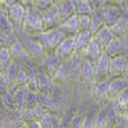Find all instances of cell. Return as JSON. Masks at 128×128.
Here are the masks:
<instances>
[{
  "mask_svg": "<svg viewBox=\"0 0 128 128\" xmlns=\"http://www.w3.org/2000/svg\"><path fill=\"white\" fill-rule=\"evenodd\" d=\"M102 50L101 48L98 45V42H96L94 38L90 40V42L86 45V48H84L81 52V55L83 59H86V60H90L91 63H95L96 60H98L100 58V55L102 54Z\"/></svg>",
  "mask_w": 128,
  "mask_h": 128,
  "instance_id": "9a60e30c",
  "label": "cell"
},
{
  "mask_svg": "<svg viewBox=\"0 0 128 128\" xmlns=\"http://www.w3.org/2000/svg\"><path fill=\"white\" fill-rule=\"evenodd\" d=\"M27 83H28L27 70H26L23 64H19V69H18L17 78H16V84H17L18 87H24V86H27Z\"/></svg>",
  "mask_w": 128,
  "mask_h": 128,
  "instance_id": "d6a6232c",
  "label": "cell"
},
{
  "mask_svg": "<svg viewBox=\"0 0 128 128\" xmlns=\"http://www.w3.org/2000/svg\"><path fill=\"white\" fill-rule=\"evenodd\" d=\"M106 3H108V2H101V4L99 5V8L95 9L94 13L91 14V23H90L88 31L91 32L92 36H94L100 28H102V27L105 26L104 16H105V6H106Z\"/></svg>",
  "mask_w": 128,
  "mask_h": 128,
  "instance_id": "30bf717a",
  "label": "cell"
},
{
  "mask_svg": "<svg viewBox=\"0 0 128 128\" xmlns=\"http://www.w3.org/2000/svg\"><path fill=\"white\" fill-rule=\"evenodd\" d=\"M126 87H128V80L123 76L109 80V98L114 99Z\"/></svg>",
  "mask_w": 128,
  "mask_h": 128,
  "instance_id": "d6986e66",
  "label": "cell"
},
{
  "mask_svg": "<svg viewBox=\"0 0 128 128\" xmlns=\"http://www.w3.org/2000/svg\"><path fill=\"white\" fill-rule=\"evenodd\" d=\"M92 38V35L90 31H80L74 36V54H81L82 50L86 48V45Z\"/></svg>",
  "mask_w": 128,
  "mask_h": 128,
  "instance_id": "44dd1931",
  "label": "cell"
},
{
  "mask_svg": "<svg viewBox=\"0 0 128 128\" xmlns=\"http://www.w3.org/2000/svg\"><path fill=\"white\" fill-rule=\"evenodd\" d=\"M28 127L30 128H42V126H41V123L38 120H34V122L28 123Z\"/></svg>",
  "mask_w": 128,
  "mask_h": 128,
  "instance_id": "7bdbcfd3",
  "label": "cell"
},
{
  "mask_svg": "<svg viewBox=\"0 0 128 128\" xmlns=\"http://www.w3.org/2000/svg\"><path fill=\"white\" fill-rule=\"evenodd\" d=\"M94 74H95V67L94 63L90 60L82 59L81 62V76L84 81H92L94 82Z\"/></svg>",
  "mask_w": 128,
  "mask_h": 128,
  "instance_id": "4316f807",
  "label": "cell"
},
{
  "mask_svg": "<svg viewBox=\"0 0 128 128\" xmlns=\"http://www.w3.org/2000/svg\"><path fill=\"white\" fill-rule=\"evenodd\" d=\"M32 36L44 46L46 51H54L55 48L60 44V41L66 37V35L58 28V26L55 28L38 32V34H32Z\"/></svg>",
  "mask_w": 128,
  "mask_h": 128,
  "instance_id": "6da1fadb",
  "label": "cell"
},
{
  "mask_svg": "<svg viewBox=\"0 0 128 128\" xmlns=\"http://www.w3.org/2000/svg\"><path fill=\"white\" fill-rule=\"evenodd\" d=\"M68 128H69V127H68Z\"/></svg>",
  "mask_w": 128,
  "mask_h": 128,
  "instance_id": "f907efd6",
  "label": "cell"
},
{
  "mask_svg": "<svg viewBox=\"0 0 128 128\" xmlns=\"http://www.w3.org/2000/svg\"><path fill=\"white\" fill-rule=\"evenodd\" d=\"M58 28L63 32L66 36H76L80 28H78V17L77 14H73L72 17H69L68 19H66L64 22L58 24Z\"/></svg>",
  "mask_w": 128,
  "mask_h": 128,
  "instance_id": "e0dca14e",
  "label": "cell"
},
{
  "mask_svg": "<svg viewBox=\"0 0 128 128\" xmlns=\"http://www.w3.org/2000/svg\"><path fill=\"white\" fill-rule=\"evenodd\" d=\"M23 31L30 34H38L44 31V23L40 16V12L34 6L26 9V17L23 20Z\"/></svg>",
  "mask_w": 128,
  "mask_h": 128,
  "instance_id": "3957f363",
  "label": "cell"
},
{
  "mask_svg": "<svg viewBox=\"0 0 128 128\" xmlns=\"http://www.w3.org/2000/svg\"><path fill=\"white\" fill-rule=\"evenodd\" d=\"M55 118H56V114H55V113L46 112V113L38 119V122L41 123L42 128H51V126H52V123H54Z\"/></svg>",
  "mask_w": 128,
  "mask_h": 128,
  "instance_id": "e575fe53",
  "label": "cell"
},
{
  "mask_svg": "<svg viewBox=\"0 0 128 128\" xmlns=\"http://www.w3.org/2000/svg\"><path fill=\"white\" fill-rule=\"evenodd\" d=\"M128 62V56L127 55H118L110 58V64H109V78H115V77H120L124 74L126 70V66Z\"/></svg>",
  "mask_w": 128,
  "mask_h": 128,
  "instance_id": "8fae6325",
  "label": "cell"
},
{
  "mask_svg": "<svg viewBox=\"0 0 128 128\" xmlns=\"http://www.w3.org/2000/svg\"><path fill=\"white\" fill-rule=\"evenodd\" d=\"M122 14H123V9L120 8V4H113L108 2L105 6V16H104L105 24L112 27L122 17Z\"/></svg>",
  "mask_w": 128,
  "mask_h": 128,
  "instance_id": "5bb4252c",
  "label": "cell"
},
{
  "mask_svg": "<svg viewBox=\"0 0 128 128\" xmlns=\"http://www.w3.org/2000/svg\"><path fill=\"white\" fill-rule=\"evenodd\" d=\"M2 102L9 110H16V101H14V92L12 90H6L2 95Z\"/></svg>",
  "mask_w": 128,
  "mask_h": 128,
  "instance_id": "4dcf8cb0",
  "label": "cell"
},
{
  "mask_svg": "<svg viewBox=\"0 0 128 128\" xmlns=\"http://www.w3.org/2000/svg\"><path fill=\"white\" fill-rule=\"evenodd\" d=\"M32 110H34V115H35V118H36V120H38L40 118H41V116L42 115H44L48 110L44 108V106H41L40 104H37L36 106H35V108L34 109H32Z\"/></svg>",
  "mask_w": 128,
  "mask_h": 128,
  "instance_id": "b9f144b4",
  "label": "cell"
},
{
  "mask_svg": "<svg viewBox=\"0 0 128 128\" xmlns=\"http://www.w3.org/2000/svg\"><path fill=\"white\" fill-rule=\"evenodd\" d=\"M2 48H3V44H2V42H0V50H2Z\"/></svg>",
  "mask_w": 128,
  "mask_h": 128,
  "instance_id": "681fc988",
  "label": "cell"
},
{
  "mask_svg": "<svg viewBox=\"0 0 128 128\" xmlns=\"http://www.w3.org/2000/svg\"><path fill=\"white\" fill-rule=\"evenodd\" d=\"M9 51H10L12 60L17 62L18 64H26L28 62H32V56L26 50V48L23 46V44L20 42L19 38H17L13 44L9 46Z\"/></svg>",
  "mask_w": 128,
  "mask_h": 128,
  "instance_id": "8992f818",
  "label": "cell"
},
{
  "mask_svg": "<svg viewBox=\"0 0 128 128\" xmlns=\"http://www.w3.org/2000/svg\"><path fill=\"white\" fill-rule=\"evenodd\" d=\"M116 108L119 109V112L123 114L124 112L128 110V87H126L123 91H120L118 95L114 98Z\"/></svg>",
  "mask_w": 128,
  "mask_h": 128,
  "instance_id": "83f0119b",
  "label": "cell"
},
{
  "mask_svg": "<svg viewBox=\"0 0 128 128\" xmlns=\"http://www.w3.org/2000/svg\"><path fill=\"white\" fill-rule=\"evenodd\" d=\"M38 104L41 106L51 113H55L59 109V104L55 101L54 96L51 94H44V92H38Z\"/></svg>",
  "mask_w": 128,
  "mask_h": 128,
  "instance_id": "7402d4cb",
  "label": "cell"
},
{
  "mask_svg": "<svg viewBox=\"0 0 128 128\" xmlns=\"http://www.w3.org/2000/svg\"><path fill=\"white\" fill-rule=\"evenodd\" d=\"M98 110L99 109H95V106H92V108L83 115L82 128H94V120H95V116H96Z\"/></svg>",
  "mask_w": 128,
  "mask_h": 128,
  "instance_id": "836d02e7",
  "label": "cell"
},
{
  "mask_svg": "<svg viewBox=\"0 0 128 128\" xmlns=\"http://www.w3.org/2000/svg\"><path fill=\"white\" fill-rule=\"evenodd\" d=\"M78 17V28L80 31H88L91 23V16H77Z\"/></svg>",
  "mask_w": 128,
  "mask_h": 128,
  "instance_id": "74e56055",
  "label": "cell"
},
{
  "mask_svg": "<svg viewBox=\"0 0 128 128\" xmlns=\"http://www.w3.org/2000/svg\"><path fill=\"white\" fill-rule=\"evenodd\" d=\"M94 91L92 95L98 100H105L109 98V80H104L100 82H92Z\"/></svg>",
  "mask_w": 128,
  "mask_h": 128,
  "instance_id": "603a6c76",
  "label": "cell"
},
{
  "mask_svg": "<svg viewBox=\"0 0 128 128\" xmlns=\"http://www.w3.org/2000/svg\"><path fill=\"white\" fill-rule=\"evenodd\" d=\"M37 70V84H38V92L44 94H51L52 88H54V80L51 76L46 73L44 67L41 64H37L36 67Z\"/></svg>",
  "mask_w": 128,
  "mask_h": 128,
  "instance_id": "ba28073f",
  "label": "cell"
},
{
  "mask_svg": "<svg viewBox=\"0 0 128 128\" xmlns=\"http://www.w3.org/2000/svg\"><path fill=\"white\" fill-rule=\"evenodd\" d=\"M82 124H83V115L81 113L73 114L69 120V128H82Z\"/></svg>",
  "mask_w": 128,
  "mask_h": 128,
  "instance_id": "8d00e7d4",
  "label": "cell"
},
{
  "mask_svg": "<svg viewBox=\"0 0 128 128\" xmlns=\"http://www.w3.org/2000/svg\"><path fill=\"white\" fill-rule=\"evenodd\" d=\"M38 104V91H32L27 87L26 92V108L27 109H34Z\"/></svg>",
  "mask_w": 128,
  "mask_h": 128,
  "instance_id": "1f68e13d",
  "label": "cell"
},
{
  "mask_svg": "<svg viewBox=\"0 0 128 128\" xmlns=\"http://www.w3.org/2000/svg\"><path fill=\"white\" fill-rule=\"evenodd\" d=\"M20 120H22V123H26V124L36 120L35 115H34V110L27 109V108H24L23 110H20Z\"/></svg>",
  "mask_w": 128,
  "mask_h": 128,
  "instance_id": "d590c367",
  "label": "cell"
},
{
  "mask_svg": "<svg viewBox=\"0 0 128 128\" xmlns=\"http://www.w3.org/2000/svg\"><path fill=\"white\" fill-rule=\"evenodd\" d=\"M55 54L66 62L74 55V36H66L54 50Z\"/></svg>",
  "mask_w": 128,
  "mask_h": 128,
  "instance_id": "52a82bcc",
  "label": "cell"
},
{
  "mask_svg": "<svg viewBox=\"0 0 128 128\" xmlns=\"http://www.w3.org/2000/svg\"><path fill=\"white\" fill-rule=\"evenodd\" d=\"M122 122H123L124 124H127V127H128V110L122 114Z\"/></svg>",
  "mask_w": 128,
  "mask_h": 128,
  "instance_id": "ee69618b",
  "label": "cell"
},
{
  "mask_svg": "<svg viewBox=\"0 0 128 128\" xmlns=\"http://www.w3.org/2000/svg\"><path fill=\"white\" fill-rule=\"evenodd\" d=\"M123 77H126L128 80V62H127V66H126V70H124V74H123Z\"/></svg>",
  "mask_w": 128,
  "mask_h": 128,
  "instance_id": "7dc6e473",
  "label": "cell"
},
{
  "mask_svg": "<svg viewBox=\"0 0 128 128\" xmlns=\"http://www.w3.org/2000/svg\"><path fill=\"white\" fill-rule=\"evenodd\" d=\"M40 16H41V19H42V23H44V31H45V30L55 28V27L59 24L55 5H52L51 8H49V9H46V10H42V12H40Z\"/></svg>",
  "mask_w": 128,
  "mask_h": 128,
  "instance_id": "2e32d148",
  "label": "cell"
},
{
  "mask_svg": "<svg viewBox=\"0 0 128 128\" xmlns=\"http://www.w3.org/2000/svg\"><path fill=\"white\" fill-rule=\"evenodd\" d=\"M10 60H12V56H10L9 48L3 46L2 50H0V63H2L4 67H6V64L10 63Z\"/></svg>",
  "mask_w": 128,
  "mask_h": 128,
  "instance_id": "f35d334b",
  "label": "cell"
},
{
  "mask_svg": "<svg viewBox=\"0 0 128 128\" xmlns=\"http://www.w3.org/2000/svg\"><path fill=\"white\" fill-rule=\"evenodd\" d=\"M18 38L23 44L26 50L30 52V55L32 56V59H41L42 56L45 55L46 50L44 49V46H42L34 36H32V34L23 31L22 34L18 36Z\"/></svg>",
  "mask_w": 128,
  "mask_h": 128,
  "instance_id": "7a4b0ae2",
  "label": "cell"
},
{
  "mask_svg": "<svg viewBox=\"0 0 128 128\" xmlns=\"http://www.w3.org/2000/svg\"><path fill=\"white\" fill-rule=\"evenodd\" d=\"M27 74H28V83L27 87L32 91H38V84H37V70H36V66L32 64V62H28L26 64H23Z\"/></svg>",
  "mask_w": 128,
  "mask_h": 128,
  "instance_id": "d4e9b609",
  "label": "cell"
},
{
  "mask_svg": "<svg viewBox=\"0 0 128 128\" xmlns=\"http://www.w3.org/2000/svg\"><path fill=\"white\" fill-rule=\"evenodd\" d=\"M3 106V102H2V96H0V108Z\"/></svg>",
  "mask_w": 128,
  "mask_h": 128,
  "instance_id": "c3c4849f",
  "label": "cell"
},
{
  "mask_svg": "<svg viewBox=\"0 0 128 128\" xmlns=\"http://www.w3.org/2000/svg\"><path fill=\"white\" fill-rule=\"evenodd\" d=\"M6 14L16 30L17 36H19L23 32V20L26 17V8L20 2H17L16 4H13L10 8L6 9Z\"/></svg>",
  "mask_w": 128,
  "mask_h": 128,
  "instance_id": "277c9868",
  "label": "cell"
},
{
  "mask_svg": "<svg viewBox=\"0 0 128 128\" xmlns=\"http://www.w3.org/2000/svg\"><path fill=\"white\" fill-rule=\"evenodd\" d=\"M52 5H54V2H52V0H36L35 2V8L38 10V12L46 10V9L51 8Z\"/></svg>",
  "mask_w": 128,
  "mask_h": 128,
  "instance_id": "ab89813d",
  "label": "cell"
},
{
  "mask_svg": "<svg viewBox=\"0 0 128 128\" xmlns=\"http://www.w3.org/2000/svg\"><path fill=\"white\" fill-rule=\"evenodd\" d=\"M16 128H30V127H28V124H26V123H19V124L16 126Z\"/></svg>",
  "mask_w": 128,
  "mask_h": 128,
  "instance_id": "bcb514c9",
  "label": "cell"
},
{
  "mask_svg": "<svg viewBox=\"0 0 128 128\" xmlns=\"http://www.w3.org/2000/svg\"><path fill=\"white\" fill-rule=\"evenodd\" d=\"M70 74V68L69 66L67 64V62H63L62 66L56 69V72L54 73V76H52V80H54V82H64L67 81L68 77Z\"/></svg>",
  "mask_w": 128,
  "mask_h": 128,
  "instance_id": "f1b7e54d",
  "label": "cell"
},
{
  "mask_svg": "<svg viewBox=\"0 0 128 128\" xmlns=\"http://www.w3.org/2000/svg\"><path fill=\"white\" fill-rule=\"evenodd\" d=\"M74 8L77 16H91L94 13L90 0H74Z\"/></svg>",
  "mask_w": 128,
  "mask_h": 128,
  "instance_id": "484cf974",
  "label": "cell"
},
{
  "mask_svg": "<svg viewBox=\"0 0 128 128\" xmlns=\"http://www.w3.org/2000/svg\"><path fill=\"white\" fill-rule=\"evenodd\" d=\"M114 37H123L128 34V13L123 12L122 17L110 27Z\"/></svg>",
  "mask_w": 128,
  "mask_h": 128,
  "instance_id": "ffe728a7",
  "label": "cell"
},
{
  "mask_svg": "<svg viewBox=\"0 0 128 128\" xmlns=\"http://www.w3.org/2000/svg\"><path fill=\"white\" fill-rule=\"evenodd\" d=\"M92 38L98 42V45L101 48V50L104 51V49L108 46V44L114 38V35L112 32V28L109 26H104L102 28H100L96 34L92 36Z\"/></svg>",
  "mask_w": 128,
  "mask_h": 128,
  "instance_id": "ac0fdd59",
  "label": "cell"
},
{
  "mask_svg": "<svg viewBox=\"0 0 128 128\" xmlns=\"http://www.w3.org/2000/svg\"><path fill=\"white\" fill-rule=\"evenodd\" d=\"M56 14H58V20L59 23L64 22L66 19L76 14V8H74V2L73 0H63V2H54Z\"/></svg>",
  "mask_w": 128,
  "mask_h": 128,
  "instance_id": "7c38bea8",
  "label": "cell"
},
{
  "mask_svg": "<svg viewBox=\"0 0 128 128\" xmlns=\"http://www.w3.org/2000/svg\"><path fill=\"white\" fill-rule=\"evenodd\" d=\"M109 105H110V100H106L99 108L98 113H96V116H95V120H94V128H105Z\"/></svg>",
  "mask_w": 128,
  "mask_h": 128,
  "instance_id": "cb8c5ba5",
  "label": "cell"
},
{
  "mask_svg": "<svg viewBox=\"0 0 128 128\" xmlns=\"http://www.w3.org/2000/svg\"><path fill=\"white\" fill-rule=\"evenodd\" d=\"M112 128H126V126H124V123L120 120L118 124H115V126H114V127H112Z\"/></svg>",
  "mask_w": 128,
  "mask_h": 128,
  "instance_id": "f6af8a7d",
  "label": "cell"
},
{
  "mask_svg": "<svg viewBox=\"0 0 128 128\" xmlns=\"http://www.w3.org/2000/svg\"><path fill=\"white\" fill-rule=\"evenodd\" d=\"M127 50H128V45L126 44L123 37H114L108 44V46L104 49V52L110 58H114L118 55H127L126 54Z\"/></svg>",
  "mask_w": 128,
  "mask_h": 128,
  "instance_id": "4fadbf2b",
  "label": "cell"
},
{
  "mask_svg": "<svg viewBox=\"0 0 128 128\" xmlns=\"http://www.w3.org/2000/svg\"><path fill=\"white\" fill-rule=\"evenodd\" d=\"M26 92L27 86L24 87H18L14 91V101H16V109L23 110L26 108Z\"/></svg>",
  "mask_w": 128,
  "mask_h": 128,
  "instance_id": "f546056e",
  "label": "cell"
},
{
  "mask_svg": "<svg viewBox=\"0 0 128 128\" xmlns=\"http://www.w3.org/2000/svg\"><path fill=\"white\" fill-rule=\"evenodd\" d=\"M6 90H9V84H8V81H6V77H5V73L3 70V72H0V96H2Z\"/></svg>",
  "mask_w": 128,
  "mask_h": 128,
  "instance_id": "60d3db41",
  "label": "cell"
},
{
  "mask_svg": "<svg viewBox=\"0 0 128 128\" xmlns=\"http://www.w3.org/2000/svg\"><path fill=\"white\" fill-rule=\"evenodd\" d=\"M63 60L55 54L54 51H46L45 55L41 58V66L44 67V69L46 70V73L49 76H54V73L56 72V69L62 66Z\"/></svg>",
  "mask_w": 128,
  "mask_h": 128,
  "instance_id": "9c48e42d",
  "label": "cell"
},
{
  "mask_svg": "<svg viewBox=\"0 0 128 128\" xmlns=\"http://www.w3.org/2000/svg\"><path fill=\"white\" fill-rule=\"evenodd\" d=\"M109 64H110V56L102 52L100 58L94 63L95 67L94 82H100L109 78Z\"/></svg>",
  "mask_w": 128,
  "mask_h": 128,
  "instance_id": "5b68a950",
  "label": "cell"
}]
</instances>
